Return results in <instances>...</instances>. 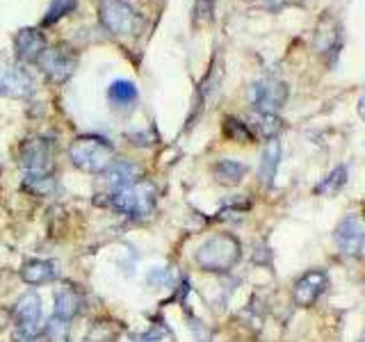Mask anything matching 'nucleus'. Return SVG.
Masks as SVG:
<instances>
[{"mask_svg":"<svg viewBox=\"0 0 365 342\" xmlns=\"http://www.w3.org/2000/svg\"><path fill=\"white\" fill-rule=\"evenodd\" d=\"M78 0H51L48 11L43 16V26H55L57 21H62L64 16H68L71 11H76Z\"/></svg>","mask_w":365,"mask_h":342,"instance_id":"obj_23","label":"nucleus"},{"mask_svg":"<svg viewBox=\"0 0 365 342\" xmlns=\"http://www.w3.org/2000/svg\"><path fill=\"white\" fill-rule=\"evenodd\" d=\"M334 242L342 256H359L365 244V222L359 214L345 217L334 231Z\"/></svg>","mask_w":365,"mask_h":342,"instance_id":"obj_8","label":"nucleus"},{"mask_svg":"<svg viewBox=\"0 0 365 342\" xmlns=\"http://www.w3.org/2000/svg\"><path fill=\"white\" fill-rule=\"evenodd\" d=\"M249 167L245 162H237V160H220L215 167H212V174L215 180L222 182V185H237L242 182V178L247 176Z\"/></svg>","mask_w":365,"mask_h":342,"instance_id":"obj_18","label":"nucleus"},{"mask_svg":"<svg viewBox=\"0 0 365 342\" xmlns=\"http://www.w3.org/2000/svg\"><path fill=\"white\" fill-rule=\"evenodd\" d=\"M347 182V167H336L331 174L317 185V194H324V197H331V194H338Z\"/></svg>","mask_w":365,"mask_h":342,"instance_id":"obj_22","label":"nucleus"},{"mask_svg":"<svg viewBox=\"0 0 365 342\" xmlns=\"http://www.w3.org/2000/svg\"><path fill=\"white\" fill-rule=\"evenodd\" d=\"M137 98H140V91L130 80H114L108 89V100L114 110H130Z\"/></svg>","mask_w":365,"mask_h":342,"instance_id":"obj_16","label":"nucleus"},{"mask_svg":"<svg viewBox=\"0 0 365 342\" xmlns=\"http://www.w3.org/2000/svg\"><path fill=\"white\" fill-rule=\"evenodd\" d=\"M11 342H46L41 331H28V328H14Z\"/></svg>","mask_w":365,"mask_h":342,"instance_id":"obj_26","label":"nucleus"},{"mask_svg":"<svg viewBox=\"0 0 365 342\" xmlns=\"http://www.w3.org/2000/svg\"><path fill=\"white\" fill-rule=\"evenodd\" d=\"M23 190L30 192L32 197H53L57 192V180L53 174H26L23 176Z\"/></svg>","mask_w":365,"mask_h":342,"instance_id":"obj_20","label":"nucleus"},{"mask_svg":"<svg viewBox=\"0 0 365 342\" xmlns=\"http://www.w3.org/2000/svg\"><path fill=\"white\" fill-rule=\"evenodd\" d=\"M83 308V294H80L71 285H64V288L55 290V315L62 322H71V319L80 313Z\"/></svg>","mask_w":365,"mask_h":342,"instance_id":"obj_14","label":"nucleus"},{"mask_svg":"<svg viewBox=\"0 0 365 342\" xmlns=\"http://www.w3.org/2000/svg\"><path fill=\"white\" fill-rule=\"evenodd\" d=\"M327 288H329L327 271L311 269V271H306L304 276L297 279L294 288H292V299H294L297 306L308 308V306H313L319 299V296L327 292Z\"/></svg>","mask_w":365,"mask_h":342,"instance_id":"obj_9","label":"nucleus"},{"mask_svg":"<svg viewBox=\"0 0 365 342\" xmlns=\"http://www.w3.org/2000/svg\"><path fill=\"white\" fill-rule=\"evenodd\" d=\"M9 319H11V313H9V311H5V308L0 306V331H3V328H7Z\"/></svg>","mask_w":365,"mask_h":342,"instance_id":"obj_28","label":"nucleus"},{"mask_svg":"<svg viewBox=\"0 0 365 342\" xmlns=\"http://www.w3.org/2000/svg\"><path fill=\"white\" fill-rule=\"evenodd\" d=\"M14 48L21 62L32 64V62H39V57L43 55V51L48 48V46H46V37L37 28H23L14 37Z\"/></svg>","mask_w":365,"mask_h":342,"instance_id":"obj_12","label":"nucleus"},{"mask_svg":"<svg viewBox=\"0 0 365 342\" xmlns=\"http://www.w3.org/2000/svg\"><path fill=\"white\" fill-rule=\"evenodd\" d=\"M68 157H71L73 167L87 174H103L114 162V146L96 135L78 137V140L68 146Z\"/></svg>","mask_w":365,"mask_h":342,"instance_id":"obj_3","label":"nucleus"},{"mask_svg":"<svg viewBox=\"0 0 365 342\" xmlns=\"http://www.w3.org/2000/svg\"><path fill=\"white\" fill-rule=\"evenodd\" d=\"M279 165H281V142L279 140H269L265 151H262V160H260V180L265 182V185H272L274 182V176H277L279 171Z\"/></svg>","mask_w":365,"mask_h":342,"instance_id":"obj_19","label":"nucleus"},{"mask_svg":"<svg viewBox=\"0 0 365 342\" xmlns=\"http://www.w3.org/2000/svg\"><path fill=\"white\" fill-rule=\"evenodd\" d=\"M158 192L153 187V182L148 180H137L128 187L114 190L108 199V205L119 214L133 217V219H146L155 210Z\"/></svg>","mask_w":365,"mask_h":342,"instance_id":"obj_2","label":"nucleus"},{"mask_svg":"<svg viewBox=\"0 0 365 342\" xmlns=\"http://www.w3.org/2000/svg\"><path fill=\"white\" fill-rule=\"evenodd\" d=\"M98 16L112 34H133L137 28V11L125 0H103Z\"/></svg>","mask_w":365,"mask_h":342,"instance_id":"obj_5","label":"nucleus"},{"mask_svg":"<svg viewBox=\"0 0 365 342\" xmlns=\"http://www.w3.org/2000/svg\"><path fill=\"white\" fill-rule=\"evenodd\" d=\"M174 281H176V276L169 267H153L146 274V283L151 285V288H171Z\"/></svg>","mask_w":365,"mask_h":342,"instance_id":"obj_24","label":"nucleus"},{"mask_svg":"<svg viewBox=\"0 0 365 342\" xmlns=\"http://www.w3.org/2000/svg\"><path fill=\"white\" fill-rule=\"evenodd\" d=\"M34 94V80L19 66L0 68V96L5 98H30Z\"/></svg>","mask_w":365,"mask_h":342,"instance_id":"obj_10","label":"nucleus"},{"mask_svg":"<svg viewBox=\"0 0 365 342\" xmlns=\"http://www.w3.org/2000/svg\"><path fill=\"white\" fill-rule=\"evenodd\" d=\"M37 64L41 66V71L46 73V78L53 80V83H57V85H62L76 73L78 57H76V53L71 48L57 46V48H46Z\"/></svg>","mask_w":365,"mask_h":342,"instance_id":"obj_6","label":"nucleus"},{"mask_svg":"<svg viewBox=\"0 0 365 342\" xmlns=\"http://www.w3.org/2000/svg\"><path fill=\"white\" fill-rule=\"evenodd\" d=\"M103 178L110 185V190H121V187H128L133 182H137V167L128 160H114V162L103 171Z\"/></svg>","mask_w":365,"mask_h":342,"instance_id":"obj_15","label":"nucleus"},{"mask_svg":"<svg viewBox=\"0 0 365 342\" xmlns=\"http://www.w3.org/2000/svg\"><path fill=\"white\" fill-rule=\"evenodd\" d=\"M288 85L277 78H260L249 87V103L262 114H279V110L288 103Z\"/></svg>","mask_w":365,"mask_h":342,"instance_id":"obj_4","label":"nucleus"},{"mask_svg":"<svg viewBox=\"0 0 365 342\" xmlns=\"http://www.w3.org/2000/svg\"><path fill=\"white\" fill-rule=\"evenodd\" d=\"M224 133L231 142H237V144H249L254 140V133H251L249 123L240 121L235 117H226L224 119Z\"/></svg>","mask_w":365,"mask_h":342,"instance_id":"obj_21","label":"nucleus"},{"mask_svg":"<svg viewBox=\"0 0 365 342\" xmlns=\"http://www.w3.org/2000/svg\"><path fill=\"white\" fill-rule=\"evenodd\" d=\"M60 276V265H57L55 260H28L23 262L21 267V279L26 285L30 288H37V285H43V283H51Z\"/></svg>","mask_w":365,"mask_h":342,"instance_id":"obj_13","label":"nucleus"},{"mask_svg":"<svg viewBox=\"0 0 365 342\" xmlns=\"http://www.w3.org/2000/svg\"><path fill=\"white\" fill-rule=\"evenodd\" d=\"M190 328H192V333L197 336V340H199V342H210V333H208V328H205V326L199 322V319H192Z\"/></svg>","mask_w":365,"mask_h":342,"instance_id":"obj_27","label":"nucleus"},{"mask_svg":"<svg viewBox=\"0 0 365 342\" xmlns=\"http://www.w3.org/2000/svg\"><path fill=\"white\" fill-rule=\"evenodd\" d=\"M11 319L16 322V328L41 331V296L37 292L21 294L14 308H11Z\"/></svg>","mask_w":365,"mask_h":342,"instance_id":"obj_11","label":"nucleus"},{"mask_svg":"<svg viewBox=\"0 0 365 342\" xmlns=\"http://www.w3.org/2000/svg\"><path fill=\"white\" fill-rule=\"evenodd\" d=\"M212 9H215V0H197V5H194V23L197 26H205L212 19Z\"/></svg>","mask_w":365,"mask_h":342,"instance_id":"obj_25","label":"nucleus"},{"mask_svg":"<svg viewBox=\"0 0 365 342\" xmlns=\"http://www.w3.org/2000/svg\"><path fill=\"white\" fill-rule=\"evenodd\" d=\"M240 258H242V244L231 233H217L208 237L197 249V254H194V262L203 271H212V274L231 271L240 262Z\"/></svg>","mask_w":365,"mask_h":342,"instance_id":"obj_1","label":"nucleus"},{"mask_svg":"<svg viewBox=\"0 0 365 342\" xmlns=\"http://www.w3.org/2000/svg\"><path fill=\"white\" fill-rule=\"evenodd\" d=\"M251 133L254 137H262V140H277L279 133L283 130V121L279 119V114H262V112H256L254 117H251V123H249Z\"/></svg>","mask_w":365,"mask_h":342,"instance_id":"obj_17","label":"nucleus"},{"mask_svg":"<svg viewBox=\"0 0 365 342\" xmlns=\"http://www.w3.org/2000/svg\"><path fill=\"white\" fill-rule=\"evenodd\" d=\"M359 114H361V119H365V94L359 98Z\"/></svg>","mask_w":365,"mask_h":342,"instance_id":"obj_29","label":"nucleus"},{"mask_svg":"<svg viewBox=\"0 0 365 342\" xmlns=\"http://www.w3.org/2000/svg\"><path fill=\"white\" fill-rule=\"evenodd\" d=\"M53 165H55V153L48 140L32 137V140L23 142L21 167L26 174H53Z\"/></svg>","mask_w":365,"mask_h":342,"instance_id":"obj_7","label":"nucleus"}]
</instances>
